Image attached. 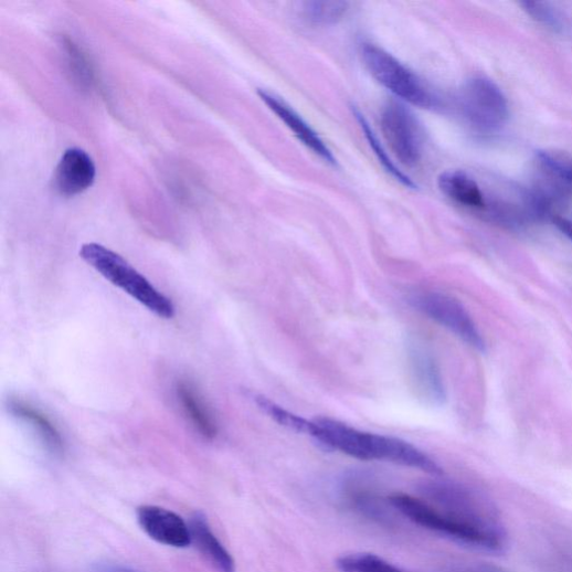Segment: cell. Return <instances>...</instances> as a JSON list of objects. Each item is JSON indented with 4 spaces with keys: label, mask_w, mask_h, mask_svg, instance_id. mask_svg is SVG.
I'll use <instances>...</instances> for the list:
<instances>
[{
    "label": "cell",
    "mask_w": 572,
    "mask_h": 572,
    "mask_svg": "<svg viewBox=\"0 0 572 572\" xmlns=\"http://www.w3.org/2000/svg\"><path fill=\"white\" fill-rule=\"evenodd\" d=\"M342 495L348 506L369 520L381 525L392 522V512L360 478H350L343 484Z\"/></svg>",
    "instance_id": "cell-13"
},
{
    "label": "cell",
    "mask_w": 572,
    "mask_h": 572,
    "mask_svg": "<svg viewBox=\"0 0 572 572\" xmlns=\"http://www.w3.org/2000/svg\"><path fill=\"white\" fill-rule=\"evenodd\" d=\"M349 3L341 0H311L303 4L304 18L314 25H331L342 20Z\"/></svg>",
    "instance_id": "cell-17"
},
{
    "label": "cell",
    "mask_w": 572,
    "mask_h": 572,
    "mask_svg": "<svg viewBox=\"0 0 572 572\" xmlns=\"http://www.w3.org/2000/svg\"><path fill=\"white\" fill-rule=\"evenodd\" d=\"M412 306L454 336L479 352H486L487 345L478 326L465 307L445 294L428 292L411 297Z\"/></svg>",
    "instance_id": "cell-6"
},
{
    "label": "cell",
    "mask_w": 572,
    "mask_h": 572,
    "mask_svg": "<svg viewBox=\"0 0 572 572\" xmlns=\"http://www.w3.org/2000/svg\"><path fill=\"white\" fill-rule=\"evenodd\" d=\"M253 399L258 409L279 425L294 430L298 433H304L308 435L311 426V421H308L301 416L290 413L289 411H285L284 409H282L280 406L276 405L275 403L262 395H254Z\"/></svg>",
    "instance_id": "cell-20"
},
{
    "label": "cell",
    "mask_w": 572,
    "mask_h": 572,
    "mask_svg": "<svg viewBox=\"0 0 572 572\" xmlns=\"http://www.w3.org/2000/svg\"><path fill=\"white\" fill-rule=\"evenodd\" d=\"M341 572H405L388 560L373 553H350L337 560Z\"/></svg>",
    "instance_id": "cell-18"
},
{
    "label": "cell",
    "mask_w": 572,
    "mask_h": 572,
    "mask_svg": "<svg viewBox=\"0 0 572 572\" xmlns=\"http://www.w3.org/2000/svg\"><path fill=\"white\" fill-rule=\"evenodd\" d=\"M458 106L466 124L479 133H495L509 118V106L502 91L495 82L481 76L463 85Z\"/></svg>",
    "instance_id": "cell-5"
},
{
    "label": "cell",
    "mask_w": 572,
    "mask_h": 572,
    "mask_svg": "<svg viewBox=\"0 0 572 572\" xmlns=\"http://www.w3.org/2000/svg\"><path fill=\"white\" fill-rule=\"evenodd\" d=\"M261 100L273 112L286 127L314 153L326 162L336 166L337 159L319 135L289 106L276 97L275 94L259 88Z\"/></svg>",
    "instance_id": "cell-11"
},
{
    "label": "cell",
    "mask_w": 572,
    "mask_h": 572,
    "mask_svg": "<svg viewBox=\"0 0 572 572\" xmlns=\"http://www.w3.org/2000/svg\"><path fill=\"white\" fill-rule=\"evenodd\" d=\"M80 256L106 279L118 286L149 311L162 319H171L176 314L169 298L158 292L155 286L124 257L114 251L95 243L85 244Z\"/></svg>",
    "instance_id": "cell-3"
},
{
    "label": "cell",
    "mask_w": 572,
    "mask_h": 572,
    "mask_svg": "<svg viewBox=\"0 0 572 572\" xmlns=\"http://www.w3.org/2000/svg\"><path fill=\"white\" fill-rule=\"evenodd\" d=\"M94 572H146L129 565L115 562H100L95 564Z\"/></svg>",
    "instance_id": "cell-22"
},
{
    "label": "cell",
    "mask_w": 572,
    "mask_h": 572,
    "mask_svg": "<svg viewBox=\"0 0 572 572\" xmlns=\"http://www.w3.org/2000/svg\"><path fill=\"white\" fill-rule=\"evenodd\" d=\"M97 174L92 158L83 150L72 148L65 151L55 172L54 186L66 198L75 197L89 188Z\"/></svg>",
    "instance_id": "cell-10"
},
{
    "label": "cell",
    "mask_w": 572,
    "mask_h": 572,
    "mask_svg": "<svg viewBox=\"0 0 572 572\" xmlns=\"http://www.w3.org/2000/svg\"><path fill=\"white\" fill-rule=\"evenodd\" d=\"M309 435L327 446L361 460H386L432 475L441 466L428 455L401 438L367 433L331 419L313 421Z\"/></svg>",
    "instance_id": "cell-2"
},
{
    "label": "cell",
    "mask_w": 572,
    "mask_h": 572,
    "mask_svg": "<svg viewBox=\"0 0 572 572\" xmlns=\"http://www.w3.org/2000/svg\"><path fill=\"white\" fill-rule=\"evenodd\" d=\"M421 494L444 519L451 539L488 551L504 548L502 528L481 500L466 488L453 483L430 481L422 486Z\"/></svg>",
    "instance_id": "cell-1"
},
{
    "label": "cell",
    "mask_w": 572,
    "mask_h": 572,
    "mask_svg": "<svg viewBox=\"0 0 572 572\" xmlns=\"http://www.w3.org/2000/svg\"><path fill=\"white\" fill-rule=\"evenodd\" d=\"M352 113L356 119L358 120L366 139L368 140L370 147L374 151V155L377 156L381 165H383L384 168L402 184L406 186L407 188L416 189L417 184L409 176L402 172L400 168H398V166L392 161L389 153L385 151L384 147L380 145L373 130L371 129L367 120L363 118V116L360 114V112L357 109H352Z\"/></svg>",
    "instance_id": "cell-19"
},
{
    "label": "cell",
    "mask_w": 572,
    "mask_h": 572,
    "mask_svg": "<svg viewBox=\"0 0 572 572\" xmlns=\"http://www.w3.org/2000/svg\"><path fill=\"white\" fill-rule=\"evenodd\" d=\"M407 366L416 396L425 404L442 406L446 391L439 367L431 350L416 339L407 343Z\"/></svg>",
    "instance_id": "cell-8"
},
{
    "label": "cell",
    "mask_w": 572,
    "mask_h": 572,
    "mask_svg": "<svg viewBox=\"0 0 572 572\" xmlns=\"http://www.w3.org/2000/svg\"><path fill=\"white\" fill-rule=\"evenodd\" d=\"M441 192L453 202L476 210L486 208L485 195L478 182L460 170H449L438 177Z\"/></svg>",
    "instance_id": "cell-14"
},
{
    "label": "cell",
    "mask_w": 572,
    "mask_h": 572,
    "mask_svg": "<svg viewBox=\"0 0 572 572\" xmlns=\"http://www.w3.org/2000/svg\"><path fill=\"white\" fill-rule=\"evenodd\" d=\"M176 392L184 413L201 435L214 439L219 433L218 424L195 389L182 380L179 381Z\"/></svg>",
    "instance_id": "cell-15"
},
{
    "label": "cell",
    "mask_w": 572,
    "mask_h": 572,
    "mask_svg": "<svg viewBox=\"0 0 572 572\" xmlns=\"http://www.w3.org/2000/svg\"><path fill=\"white\" fill-rule=\"evenodd\" d=\"M137 520L144 532L160 544L176 549L193 544L189 523L168 509L142 506L137 510Z\"/></svg>",
    "instance_id": "cell-9"
},
{
    "label": "cell",
    "mask_w": 572,
    "mask_h": 572,
    "mask_svg": "<svg viewBox=\"0 0 572 572\" xmlns=\"http://www.w3.org/2000/svg\"><path fill=\"white\" fill-rule=\"evenodd\" d=\"M381 131L396 159L407 167L417 165L423 153L421 129L410 110L389 104L380 118Z\"/></svg>",
    "instance_id": "cell-7"
},
{
    "label": "cell",
    "mask_w": 572,
    "mask_h": 572,
    "mask_svg": "<svg viewBox=\"0 0 572 572\" xmlns=\"http://www.w3.org/2000/svg\"><path fill=\"white\" fill-rule=\"evenodd\" d=\"M10 411L17 417L30 423L46 447L54 454H62L64 451L63 438L55 425L40 410L21 400H12L9 404Z\"/></svg>",
    "instance_id": "cell-16"
},
{
    "label": "cell",
    "mask_w": 572,
    "mask_h": 572,
    "mask_svg": "<svg viewBox=\"0 0 572 572\" xmlns=\"http://www.w3.org/2000/svg\"><path fill=\"white\" fill-rule=\"evenodd\" d=\"M521 7L531 18L548 27L549 29H552L553 31H559L562 29V22L560 18L548 4L538 2H523L521 3Z\"/></svg>",
    "instance_id": "cell-21"
},
{
    "label": "cell",
    "mask_w": 572,
    "mask_h": 572,
    "mask_svg": "<svg viewBox=\"0 0 572 572\" xmlns=\"http://www.w3.org/2000/svg\"><path fill=\"white\" fill-rule=\"evenodd\" d=\"M361 57L373 78L401 100L423 109L435 106V98L423 81L385 50L363 44Z\"/></svg>",
    "instance_id": "cell-4"
},
{
    "label": "cell",
    "mask_w": 572,
    "mask_h": 572,
    "mask_svg": "<svg viewBox=\"0 0 572 572\" xmlns=\"http://www.w3.org/2000/svg\"><path fill=\"white\" fill-rule=\"evenodd\" d=\"M189 528L193 543L219 572L236 571L234 558L216 537L204 513H195L189 521Z\"/></svg>",
    "instance_id": "cell-12"
}]
</instances>
